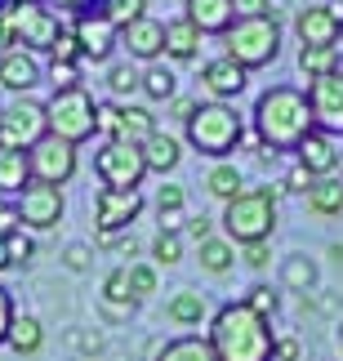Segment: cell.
I'll use <instances>...</instances> for the list:
<instances>
[{
  "label": "cell",
  "instance_id": "19",
  "mask_svg": "<svg viewBox=\"0 0 343 361\" xmlns=\"http://www.w3.org/2000/svg\"><path fill=\"white\" fill-rule=\"evenodd\" d=\"M294 157H299V165H304L312 178H330V174H335V165H339V147H335V138H330V134L312 130L304 143L294 147Z\"/></svg>",
  "mask_w": 343,
  "mask_h": 361
},
{
  "label": "cell",
  "instance_id": "39",
  "mask_svg": "<svg viewBox=\"0 0 343 361\" xmlns=\"http://www.w3.org/2000/svg\"><path fill=\"white\" fill-rule=\"evenodd\" d=\"M241 303H245V308H250L254 317H263V322H272V312L281 308V299H277V290H272V286H254Z\"/></svg>",
  "mask_w": 343,
  "mask_h": 361
},
{
  "label": "cell",
  "instance_id": "5",
  "mask_svg": "<svg viewBox=\"0 0 343 361\" xmlns=\"http://www.w3.org/2000/svg\"><path fill=\"white\" fill-rule=\"evenodd\" d=\"M45 125H49L54 138H63V143L80 147V143H89V138L99 134V103L89 99L85 85L58 90V94L45 103Z\"/></svg>",
  "mask_w": 343,
  "mask_h": 361
},
{
  "label": "cell",
  "instance_id": "56",
  "mask_svg": "<svg viewBox=\"0 0 343 361\" xmlns=\"http://www.w3.org/2000/svg\"><path fill=\"white\" fill-rule=\"evenodd\" d=\"M5 45L9 40H5V13H0V54H5Z\"/></svg>",
  "mask_w": 343,
  "mask_h": 361
},
{
  "label": "cell",
  "instance_id": "38",
  "mask_svg": "<svg viewBox=\"0 0 343 361\" xmlns=\"http://www.w3.org/2000/svg\"><path fill=\"white\" fill-rule=\"evenodd\" d=\"M152 259L161 263V268H174V263L183 259V237H178V232H156V241H152Z\"/></svg>",
  "mask_w": 343,
  "mask_h": 361
},
{
  "label": "cell",
  "instance_id": "2",
  "mask_svg": "<svg viewBox=\"0 0 343 361\" xmlns=\"http://www.w3.org/2000/svg\"><path fill=\"white\" fill-rule=\"evenodd\" d=\"M268 326L272 322L254 317L245 303H223V308L210 317L205 339H210V348H214L218 361H272L277 339H272Z\"/></svg>",
  "mask_w": 343,
  "mask_h": 361
},
{
  "label": "cell",
  "instance_id": "20",
  "mask_svg": "<svg viewBox=\"0 0 343 361\" xmlns=\"http://www.w3.org/2000/svg\"><path fill=\"white\" fill-rule=\"evenodd\" d=\"M183 18L197 27L201 36H223L232 23H237V5L232 0H187Z\"/></svg>",
  "mask_w": 343,
  "mask_h": 361
},
{
  "label": "cell",
  "instance_id": "45",
  "mask_svg": "<svg viewBox=\"0 0 343 361\" xmlns=\"http://www.w3.org/2000/svg\"><path fill=\"white\" fill-rule=\"evenodd\" d=\"M241 255L250 268H268L272 263V241H250V245H241Z\"/></svg>",
  "mask_w": 343,
  "mask_h": 361
},
{
  "label": "cell",
  "instance_id": "14",
  "mask_svg": "<svg viewBox=\"0 0 343 361\" xmlns=\"http://www.w3.org/2000/svg\"><path fill=\"white\" fill-rule=\"evenodd\" d=\"M72 36L80 45V59H94V63H107L112 49L120 45V32L103 18V13H80V18L72 23Z\"/></svg>",
  "mask_w": 343,
  "mask_h": 361
},
{
  "label": "cell",
  "instance_id": "49",
  "mask_svg": "<svg viewBox=\"0 0 343 361\" xmlns=\"http://www.w3.org/2000/svg\"><path fill=\"white\" fill-rule=\"evenodd\" d=\"M272 361H299V339H294V335L277 339V348H272Z\"/></svg>",
  "mask_w": 343,
  "mask_h": 361
},
{
  "label": "cell",
  "instance_id": "57",
  "mask_svg": "<svg viewBox=\"0 0 343 361\" xmlns=\"http://www.w3.org/2000/svg\"><path fill=\"white\" fill-rule=\"evenodd\" d=\"M0 361H18V357H13V348H5V343H0Z\"/></svg>",
  "mask_w": 343,
  "mask_h": 361
},
{
  "label": "cell",
  "instance_id": "18",
  "mask_svg": "<svg viewBox=\"0 0 343 361\" xmlns=\"http://www.w3.org/2000/svg\"><path fill=\"white\" fill-rule=\"evenodd\" d=\"M201 80H205V90L214 94V103H223V99H237V94L245 90V80H250V72L245 67H237L223 54V59H210L201 67Z\"/></svg>",
  "mask_w": 343,
  "mask_h": 361
},
{
  "label": "cell",
  "instance_id": "32",
  "mask_svg": "<svg viewBox=\"0 0 343 361\" xmlns=\"http://www.w3.org/2000/svg\"><path fill=\"white\" fill-rule=\"evenodd\" d=\"M335 67H339V45L335 49H304V45H299V72H304L308 80L330 76Z\"/></svg>",
  "mask_w": 343,
  "mask_h": 361
},
{
  "label": "cell",
  "instance_id": "13",
  "mask_svg": "<svg viewBox=\"0 0 343 361\" xmlns=\"http://www.w3.org/2000/svg\"><path fill=\"white\" fill-rule=\"evenodd\" d=\"M308 112H312V130L339 138L343 134V76H321L308 80Z\"/></svg>",
  "mask_w": 343,
  "mask_h": 361
},
{
  "label": "cell",
  "instance_id": "17",
  "mask_svg": "<svg viewBox=\"0 0 343 361\" xmlns=\"http://www.w3.org/2000/svg\"><path fill=\"white\" fill-rule=\"evenodd\" d=\"M40 76H45V72H40L36 54H27V49H5V54H0V85H5L9 94L36 90Z\"/></svg>",
  "mask_w": 343,
  "mask_h": 361
},
{
  "label": "cell",
  "instance_id": "30",
  "mask_svg": "<svg viewBox=\"0 0 343 361\" xmlns=\"http://www.w3.org/2000/svg\"><path fill=\"white\" fill-rule=\"evenodd\" d=\"M232 259H237V245H232L227 237H205V241H201V268H205V272L223 276V272L232 268Z\"/></svg>",
  "mask_w": 343,
  "mask_h": 361
},
{
  "label": "cell",
  "instance_id": "31",
  "mask_svg": "<svg viewBox=\"0 0 343 361\" xmlns=\"http://www.w3.org/2000/svg\"><path fill=\"white\" fill-rule=\"evenodd\" d=\"M205 188H210L214 197H223V201H232V197H241V192H245L241 170H237V165H227V161H218L214 170L205 174Z\"/></svg>",
  "mask_w": 343,
  "mask_h": 361
},
{
  "label": "cell",
  "instance_id": "59",
  "mask_svg": "<svg viewBox=\"0 0 343 361\" xmlns=\"http://www.w3.org/2000/svg\"><path fill=\"white\" fill-rule=\"evenodd\" d=\"M335 76H343V54H339V67H335Z\"/></svg>",
  "mask_w": 343,
  "mask_h": 361
},
{
  "label": "cell",
  "instance_id": "6",
  "mask_svg": "<svg viewBox=\"0 0 343 361\" xmlns=\"http://www.w3.org/2000/svg\"><path fill=\"white\" fill-rule=\"evenodd\" d=\"M223 228L232 245H250V241H272V228H277V201H272L268 188H245L241 197L227 201L223 210Z\"/></svg>",
  "mask_w": 343,
  "mask_h": 361
},
{
  "label": "cell",
  "instance_id": "36",
  "mask_svg": "<svg viewBox=\"0 0 343 361\" xmlns=\"http://www.w3.org/2000/svg\"><path fill=\"white\" fill-rule=\"evenodd\" d=\"M125 272H130V295H134V303L147 299V295H156V268H152V263H125Z\"/></svg>",
  "mask_w": 343,
  "mask_h": 361
},
{
  "label": "cell",
  "instance_id": "54",
  "mask_svg": "<svg viewBox=\"0 0 343 361\" xmlns=\"http://www.w3.org/2000/svg\"><path fill=\"white\" fill-rule=\"evenodd\" d=\"M107 245H112L116 255H130V259H134V250H139V241H134V237H107Z\"/></svg>",
  "mask_w": 343,
  "mask_h": 361
},
{
  "label": "cell",
  "instance_id": "53",
  "mask_svg": "<svg viewBox=\"0 0 343 361\" xmlns=\"http://www.w3.org/2000/svg\"><path fill=\"white\" fill-rule=\"evenodd\" d=\"M197 107H201L197 99H178V103H174V116H178V121H183V125H187L192 116H197Z\"/></svg>",
  "mask_w": 343,
  "mask_h": 361
},
{
  "label": "cell",
  "instance_id": "52",
  "mask_svg": "<svg viewBox=\"0 0 343 361\" xmlns=\"http://www.w3.org/2000/svg\"><path fill=\"white\" fill-rule=\"evenodd\" d=\"M187 219H183V210H161V232H178Z\"/></svg>",
  "mask_w": 343,
  "mask_h": 361
},
{
  "label": "cell",
  "instance_id": "51",
  "mask_svg": "<svg viewBox=\"0 0 343 361\" xmlns=\"http://www.w3.org/2000/svg\"><path fill=\"white\" fill-rule=\"evenodd\" d=\"M183 228H187V237H192V241H197V245H201L205 237H210V219H205V214H197V219H187V224H183Z\"/></svg>",
  "mask_w": 343,
  "mask_h": 361
},
{
  "label": "cell",
  "instance_id": "24",
  "mask_svg": "<svg viewBox=\"0 0 343 361\" xmlns=\"http://www.w3.org/2000/svg\"><path fill=\"white\" fill-rule=\"evenodd\" d=\"M166 54H170V59H178V63L197 59V54H201V32H197L187 18L166 23Z\"/></svg>",
  "mask_w": 343,
  "mask_h": 361
},
{
  "label": "cell",
  "instance_id": "28",
  "mask_svg": "<svg viewBox=\"0 0 343 361\" xmlns=\"http://www.w3.org/2000/svg\"><path fill=\"white\" fill-rule=\"evenodd\" d=\"M205 295H197V290H183V295H174L170 299V308H166V317L174 326H201L205 322Z\"/></svg>",
  "mask_w": 343,
  "mask_h": 361
},
{
  "label": "cell",
  "instance_id": "55",
  "mask_svg": "<svg viewBox=\"0 0 343 361\" xmlns=\"http://www.w3.org/2000/svg\"><path fill=\"white\" fill-rule=\"evenodd\" d=\"M9 268V255H5V237H0V272Z\"/></svg>",
  "mask_w": 343,
  "mask_h": 361
},
{
  "label": "cell",
  "instance_id": "26",
  "mask_svg": "<svg viewBox=\"0 0 343 361\" xmlns=\"http://www.w3.org/2000/svg\"><path fill=\"white\" fill-rule=\"evenodd\" d=\"M156 361H218L205 335H178L156 353Z\"/></svg>",
  "mask_w": 343,
  "mask_h": 361
},
{
  "label": "cell",
  "instance_id": "15",
  "mask_svg": "<svg viewBox=\"0 0 343 361\" xmlns=\"http://www.w3.org/2000/svg\"><path fill=\"white\" fill-rule=\"evenodd\" d=\"M294 32H299V40H304V49H335L339 45V18L330 13V5L299 9Z\"/></svg>",
  "mask_w": 343,
  "mask_h": 361
},
{
  "label": "cell",
  "instance_id": "22",
  "mask_svg": "<svg viewBox=\"0 0 343 361\" xmlns=\"http://www.w3.org/2000/svg\"><path fill=\"white\" fill-rule=\"evenodd\" d=\"M40 343H45V330H40L36 317L13 312L9 335H5V348H13V357H32V353H40Z\"/></svg>",
  "mask_w": 343,
  "mask_h": 361
},
{
  "label": "cell",
  "instance_id": "33",
  "mask_svg": "<svg viewBox=\"0 0 343 361\" xmlns=\"http://www.w3.org/2000/svg\"><path fill=\"white\" fill-rule=\"evenodd\" d=\"M103 18L116 27V32H125L130 23H139V18H147V0H103Z\"/></svg>",
  "mask_w": 343,
  "mask_h": 361
},
{
  "label": "cell",
  "instance_id": "25",
  "mask_svg": "<svg viewBox=\"0 0 343 361\" xmlns=\"http://www.w3.org/2000/svg\"><path fill=\"white\" fill-rule=\"evenodd\" d=\"M27 183H32L27 152H5V147H0V197H18Z\"/></svg>",
  "mask_w": 343,
  "mask_h": 361
},
{
  "label": "cell",
  "instance_id": "10",
  "mask_svg": "<svg viewBox=\"0 0 343 361\" xmlns=\"http://www.w3.org/2000/svg\"><path fill=\"white\" fill-rule=\"evenodd\" d=\"M143 214V192H116V188H99V197H94V228H99V237H120V232H130V224Z\"/></svg>",
  "mask_w": 343,
  "mask_h": 361
},
{
  "label": "cell",
  "instance_id": "11",
  "mask_svg": "<svg viewBox=\"0 0 343 361\" xmlns=\"http://www.w3.org/2000/svg\"><path fill=\"white\" fill-rule=\"evenodd\" d=\"M27 165H32V183L63 188L67 178L76 174V147L63 143V138H54V134H45L32 152H27Z\"/></svg>",
  "mask_w": 343,
  "mask_h": 361
},
{
  "label": "cell",
  "instance_id": "23",
  "mask_svg": "<svg viewBox=\"0 0 343 361\" xmlns=\"http://www.w3.org/2000/svg\"><path fill=\"white\" fill-rule=\"evenodd\" d=\"M152 134H156V116L147 112V107H120V121H116V138H120V143L143 147Z\"/></svg>",
  "mask_w": 343,
  "mask_h": 361
},
{
  "label": "cell",
  "instance_id": "21",
  "mask_svg": "<svg viewBox=\"0 0 343 361\" xmlns=\"http://www.w3.org/2000/svg\"><path fill=\"white\" fill-rule=\"evenodd\" d=\"M143 152V165H147V174H170L178 161H183V147H178V138L174 134H152L147 143L139 147Z\"/></svg>",
  "mask_w": 343,
  "mask_h": 361
},
{
  "label": "cell",
  "instance_id": "42",
  "mask_svg": "<svg viewBox=\"0 0 343 361\" xmlns=\"http://www.w3.org/2000/svg\"><path fill=\"white\" fill-rule=\"evenodd\" d=\"M80 59V45H76V36L63 27V36L54 40V49H49V63H76Z\"/></svg>",
  "mask_w": 343,
  "mask_h": 361
},
{
  "label": "cell",
  "instance_id": "12",
  "mask_svg": "<svg viewBox=\"0 0 343 361\" xmlns=\"http://www.w3.org/2000/svg\"><path fill=\"white\" fill-rule=\"evenodd\" d=\"M63 210H67V205H63V188H49V183H27V188L18 192V205H13L18 224L36 228V232L58 228Z\"/></svg>",
  "mask_w": 343,
  "mask_h": 361
},
{
  "label": "cell",
  "instance_id": "7",
  "mask_svg": "<svg viewBox=\"0 0 343 361\" xmlns=\"http://www.w3.org/2000/svg\"><path fill=\"white\" fill-rule=\"evenodd\" d=\"M58 36H63V23L54 18L49 9H40L36 0H9V13H5V40H9L13 49L49 54Z\"/></svg>",
  "mask_w": 343,
  "mask_h": 361
},
{
  "label": "cell",
  "instance_id": "40",
  "mask_svg": "<svg viewBox=\"0 0 343 361\" xmlns=\"http://www.w3.org/2000/svg\"><path fill=\"white\" fill-rule=\"evenodd\" d=\"M5 255H9V268H27V263L36 259V245H32V237H23V232H9Z\"/></svg>",
  "mask_w": 343,
  "mask_h": 361
},
{
  "label": "cell",
  "instance_id": "48",
  "mask_svg": "<svg viewBox=\"0 0 343 361\" xmlns=\"http://www.w3.org/2000/svg\"><path fill=\"white\" fill-rule=\"evenodd\" d=\"M237 5V18H263V13H272L268 0H232Z\"/></svg>",
  "mask_w": 343,
  "mask_h": 361
},
{
  "label": "cell",
  "instance_id": "61",
  "mask_svg": "<svg viewBox=\"0 0 343 361\" xmlns=\"http://www.w3.org/2000/svg\"><path fill=\"white\" fill-rule=\"evenodd\" d=\"M339 343H343V326H339Z\"/></svg>",
  "mask_w": 343,
  "mask_h": 361
},
{
  "label": "cell",
  "instance_id": "46",
  "mask_svg": "<svg viewBox=\"0 0 343 361\" xmlns=\"http://www.w3.org/2000/svg\"><path fill=\"white\" fill-rule=\"evenodd\" d=\"M281 188H285V192H304V197H308V188H312V174H308L304 165L294 161V165H290V174L281 178Z\"/></svg>",
  "mask_w": 343,
  "mask_h": 361
},
{
  "label": "cell",
  "instance_id": "50",
  "mask_svg": "<svg viewBox=\"0 0 343 361\" xmlns=\"http://www.w3.org/2000/svg\"><path fill=\"white\" fill-rule=\"evenodd\" d=\"M9 322H13V299H9V290L0 286V343L9 335Z\"/></svg>",
  "mask_w": 343,
  "mask_h": 361
},
{
  "label": "cell",
  "instance_id": "8",
  "mask_svg": "<svg viewBox=\"0 0 343 361\" xmlns=\"http://www.w3.org/2000/svg\"><path fill=\"white\" fill-rule=\"evenodd\" d=\"M45 134H49L45 103L27 99V94H18V99L0 112V147H5V152H32Z\"/></svg>",
  "mask_w": 343,
  "mask_h": 361
},
{
  "label": "cell",
  "instance_id": "9",
  "mask_svg": "<svg viewBox=\"0 0 343 361\" xmlns=\"http://www.w3.org/2000/svg\"><path fill=\"white\" fill-rule=\"evenodd\" d=\"M94 170H99L103 188H116V192H139L147 165H143V152L134 143H120V138H107L94 157Z\"/></svg>",
  "mask_w": 343,
  "mask_h": 361
},
{
  "label": "cell",
  "instance_id": "62",
  "mask_svg": "<svg viewBox=\"0 0 343 361\" xmlns=\"http://www.w3.org/2000/svg\"><path fill=\"white\" fill-rule=\"evenodd\" d=\"M339 157H343V152H339Z\"/></svg>",
  "mask_w": 343,
  "mask_h": 361
},
{
  "label": "cell",
  "instance_id": "47",
  "mask_svg": "<svg viewBox=\"0 0 343 361\" xmlns=\"http://www.w3.org/2000/svg\"><path fill=\"white\" fill-rule=\"evenodd\" d=\"M116 121H120V103H99V134L116 138Z\"/></svg>",
  "mask_w": 343,
  "mask_h": 361
},
{
  "label": "cell",
  "instance_id": "3",
  "mask_svg": "<svg viewBox=\"0 0 343 361\" xmlns=\"http://www.w3.org/2000/svg\"><path fill=\"white\" fill-rule=\"evenodd\" d=\"M223 45H227V59L237 67H245V72L268 67L281 54V23L272 13H263V18H237L223 32Z\"/></svg>",
  "mask_w": 343,
  "mask_h": 361
},
{
  "label": "cell",
  "instance_id": "29",
  "mask_svg": "<svg viewBox=\"0 0 343 361\" xmlns=\"http://www.w3.org/2000/svg\"><path fill=\"white\" fill-rule=\"evenodd\" d=\"M147 99H156V103H166L178 94V76L170 72L166 63H147V72H143V85H139Z\"/></svg>",
  "mask_w": 343,
  "mask_h": 361
},
{
  "label": "cell",
  "instance_id": "60",
  "mask_svg": "<svg viewBox=\"0 0 343 361\" xmlns=\"http://www.w3.org/2000/svg\"><path fill=\"white\" fill-rule=\"evenodd\" d=\"M339 40H343V23H339Z\"/></svg>",
  "mask_w": 343,
  "mask_h": 361
},
{
  "label": "cell",
  "instance_id": "1",
  "mask_svg": "<svg viewBox=\"0 0 343 361\" xmlns=\"http://www.w3.org/2000/svg\"><path fill=\"white\" fill-rule=\"evenodd\" d=\"M312 134L308 94L294 85H272L254 103V138L268 152H294Z\"/></svg>",
  "mask_w": 343,
  "mask_h": 361
},
{
  "label": "cell",
  "instance_id": "58",
  "mask_svg": "<svg viewBox=\"0 0 343 361\" xmlns=\"http://www.w3.org/2000/svg\"><path fill=\"white\" fill-rule=\"evenodd\" d=\"M54 5H63V9H76V5H80V0H54Z\"/></svg>",
  "mask_w": 343,
  "mask_h": 361
},
{
  "label": "cell",
  "instance_id": "27",
  "mask_svg": "<svg viewBox=\"0 0 343 361\" xmlns=\"http://www.w3.org/2000/svg\"><path fill=\"white\" fill-rule=\"evenodd\" d=\"M308 210L312 214H343V183L339 178H312L308 188Z\"/></svg>",
  "mask_w": 343,
  "mask_h": 361
},
{
  "label": "cell",
  "instance_id": "37",
  "mask_svg": "<svg viewBox=\"0 0 343 361\" xmlns=\"http://www.w3.org/2000/svg\"><path fill=\"white\" fill-rule=\"evenodd\" d=\"M107 85H112L116 99H125V94H134V90L143 85V72H139L134 63H116L112 72H107Z\"/></svg>",
  "mask_w": 343,
  "mask_h": 361
},
{
  "label": "cell",
  "instance_id": "4",
  "mask_svg": "<svg viewBox=\"0 0 343 361\" xmlns=\"http://www.w3.org/2000/svg\"><path fill=\"white\" fill-rule=\"evenodd\" d=\"M183 130H187V143L197 147L201 157L223 161L227 152L241 147L245 125H241V116H237V107H227V103H201L197 116H192Z\"/></svg>",
  "mask_w": 343,
  "mask_h": 361
},
{
  "label": "cell",
  "instance_id": "43",
  "mask_svg": "<svg viewBox=\"0 0 343 361\" xmlns=\"http://www.w3.org/2000/svg\"><path fill=\"white\" fill-rule=\"evenodd\" d=\"M89 259H94V255H89V245H85V241H72V245L63 250V263H67L72 272H85V268H89Z\"/></svg>",
  "mask_w": 343,
  "mask_h": 361
},
{
  "label": "cell",
  "instance_id": "34",
  "mask_svg": "<svg viewBox=\"0 0 343 361\" xmlns=\"http://www.w3.org/2000/svg\"><path fill=\"white\" fill-rule=\"evenodd\" d=\"M281 281L290 290H312L317 286V263H312L308 255H290L281 263Z\"/></svg>",
  "mask_w": 343,
  "mask_h": 361
},
{
  "label": "cell",
  "instance_id": "16",
  "mask_svg": "<svg viewBox=\"0 0 343 361\" xmlns=\"http://www.w3.org/2000/svg\"><path fill=\"white\" fill-rule=\"evenodd\" d=\"M120 45H125L130 59H139V63H156L161 54H166V23H156V18H139V23H130L125 32H120Z\"/></svg>",
  "mask_w": 343,
  "mask_h": 361
},
{
  "label": "cell",
  "instance_id": "44",
  "mask_svg": "<svg viewBox=\"0 0 343 361\" xmlns=\"http://www.w3.org/2000/svg\"><path fill=\"white\" fill-rule=\"evenodd\" d=\"M183 205H187V192L178 188V183H166V188H161V197H156V214H161V210H183Z\"/></svg>",
  "mask_w": 343,
  "mask_h": 361
},
{
  "label": "cell",
  "instance_id": "41",
  "mask_svg": "<svg viewBox=\"0 0 343 361\" xmlns=\"http://www.w3.org/2000/svg\"><path fill=\"white\" fill-rule=\"evenodd\" d=\"M49 85H54V94H58V90H76L80 85L76 63H49Z\"/></svg>",
  "mask_w": 343,
  "mask_h": 361
},
{
  "label": "cell",
  "instance_id": "35",
  "mask_svg": "<svg viewBox=\"0 0 343 361\" xmlns=\"http://www.w3.org/2000/svg\"><path fill=\"white\" fill-rule=\"evenodd\" d=\"M103 299L112 303V308H120V312H130V308H134V295H130V272H125V268L107 272V281H103Z\"/></svg>",
  "mask_w": 343,
  "mask_h": 361
}]
</instances>
